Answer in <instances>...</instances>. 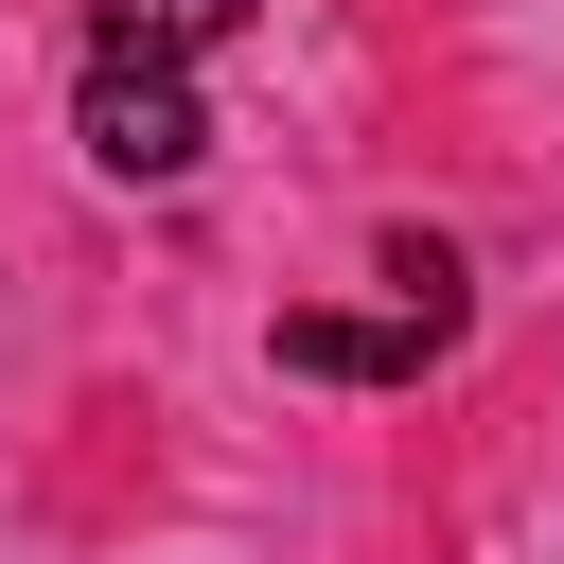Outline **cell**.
<instances>
[{"mask_svg": "<svg viewBox=\"0 0 564 564\" xmlns=\"http://www.w3.org/2000/svg\"><path fill=\"white\" fill-rule=\"evenodd\" d=\"M88 159H106L123 194H176V176L212 159V123H194V70H88Z\"/></svg>", "mask_w": 564, "mask_h": 564, "instance_id": "cell-1", "label": "cell"}, {"mask_svg": "<svg viewBox=\"0 0 564 564\" xmlns=\"http://www.w3.org/2000/svg\"><path fill=\"white\" fill-rule=\"evenodd\" d=\"M441 335H405V317H335V300H300L282 317V370H317V388H405Z\"/></svg>", "mask_w": 564, "mask_h": 564, "instance_id": "cell-2", "label": "cell"}, {"mask_svg": "<svg viewBox=\"0 0 564 564\" xmlns=\"http://www.w3.org/2000/svg\"><path fill=\"white\" fill-rule=\"evenodd\" d=\"M247 0H88V70H176V53H212Z\"/></svg>", "mask_w": 564, "mask_h": 564, "instance_id": "cell-3", "label": "cell"}]
</instances>
